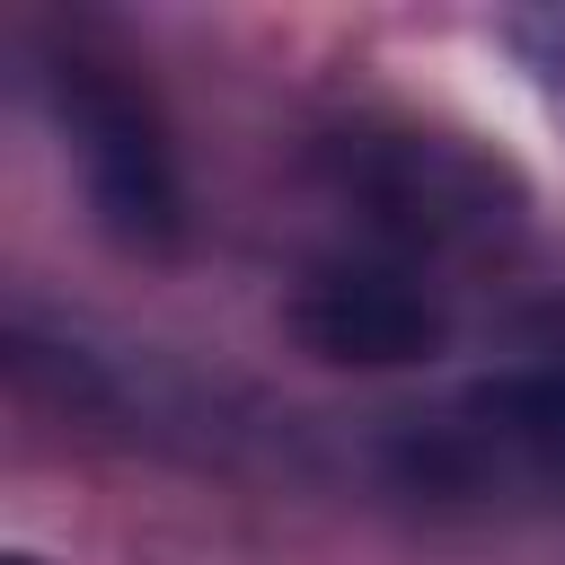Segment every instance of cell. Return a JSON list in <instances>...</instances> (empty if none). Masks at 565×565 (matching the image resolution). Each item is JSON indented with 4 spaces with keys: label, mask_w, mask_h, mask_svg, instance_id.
<instances>
[{
    "label": "cell",
    "mask_w": 565,
    "mask_h": 565,
    "mask_svg": "<svg viewBox=\"0 0 565 565\" xmlns=\"http://www.w3.org/2000/svg\"><path fill=\"white\" fill-rule=\"evenodd\" d=\"M388 468L424 494H539L565 486V353L468 380L450 406L388 433Z\"/></svg>",
    "instance_id": "obj_1"
},
{
    "label": "cell",
    "mask_w": 565,
    "mask_h": 565,
    "mask_svg": "<svg viewBox=\"0 0 565 565\" xmlns=\"http://www.w3.org/2000/svg\"><path fill=\"white\" fill-rule=\"evenodd\" d=\"M44 106H53L62 159L79 168L88 212L124 247H177L185 194H177V159H168V132H159L150 97L97 53H53L44 62Z\"/></svg>",
    "instance_id": "obj_2"
},
{
    "label": "cell",
    "mask_w": 565,
    "mask_h": 565,
    "mask_svg": "<svg viewBox=\"0 0 565 565\" xmlns=\"http://www.w3.org/2000/svg\"><path fill=\"white\" fill-rule=\"evenodd\" d=\"M9 565H44V556H9Z\"/></svg>",
    "instance_id": "obj_6"
},
{
    "label": "cell",
    "mask_w": 565,
    "mask_h": 565,
    "mask_svg": "<svg viewBox=\"0 0 565 565\" xmlns=\"http://www.w3.org/2000/svg\"><path fill=\"white\" fill-rule=\"evenodd\" d=\"M344 194L362 203V221L397 256L486 247L494 230H512L503 177L477 150L441 141V132H362V141H344Z\"/></svg>",
    "instance_id": "obj_3"
},
{
    "label": "cell",
    "mask_w": 565,
    "mask_h": 565,
    "mask_svg": "<svg viewBox=\"0 0 565 565\" xmlns=\"http://www.w3.org/2000/svg\"><path fill=\"white\" fill-rule=\"evenodd\" d=\"M282 327L344 371H415L450 344V309L441 291L406 265V256H327L291 282Z\"/></svg>",
    "instance_id": "obj_4"
},
{
    "label": "cell",
    "mask_w": 565,
    "mask_h": 565,
    "mask_svg": "<svg viewBox=\"0 0 565 565\" xmlns=\"http://www.w3.org/2000/svg\"><path fill=\"white\" fill-rule=\"evenodd\" d=\"M503 35H512V44H521L547 79H565V9H530V18H512Z\"/></svg>",
    "instance_id": "obj_5"
}]
</instances>
